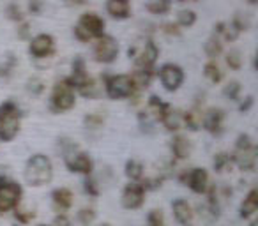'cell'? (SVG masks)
<instances>
[{
  "label": "cell",
  "mask_w": 258,
  "mask_h": 226,
  "mask_svg": "<svg viewBox=\"0 0 258 226\" xmlns=\"http://www.w3.org/2000/svg\"><path fill=\"white\" fill-rule=\"evenodd\" d=\"M53 168L51 161L43 154H36L27 161L25 166V179L30 186H43L51 180Z\"/></svg>",
  "instance_id": "6da1fadb"
},
{
  "label": "cell",
  "mask_w": 258,
  "mask_h": 226,
  "mask_svg": "<svg viewBox=\"0 0 258 226\" xmlns=\"http://www.w3.org/2000/svg\"><path fill=\"white\" fill-rule=\"evenodd\" d=\"M20 108L15 103L8 101L0 106V140L11 141L20 131Z\"/></svg>",
  "instance_id": "7a4b0ae2"
},
{
  "label": "cell",
  "mask_w": 258,
  "mask_h": 226,
  "mask_svg": "<svg viewBox=\"0 0 258 226\" xmlns=\"http://www.w3.org/2000/svg\"><path fill=\"white\" fill-rule=\"evenodd\" d=\"M104 34V20L96 13H85L80 16L78 23L75 27V36L80 41H90L97 39Z\"/></svg>",
  "instance_id": "3957f363"
},
{
  "label": "cell",
  "mask_w": 258,
  "mask_h": 226,
  "mask_svg": "<svg viewBox=\"0 0 258 226\" xmlns=\"http://www.w3.org/2000/svg\"><path fill=\"white\" fill-rule=\"evenodd\" d=\"M129 58H133L137 67L140 69H152L156 58L159 55V50L156 46V43L152 39H145V41H138L133 46L127 50Z\"/></svg>",
  "instance_id": "277c9868"
},
{
  "label": "cell",
  "mask_w": 258,
  "mask_h": 226,
  "mask_svg": "<svg viewBox=\"0 0 258 226\" xmlns=\"http://www.w3.org/2000/svg\"><path fill=\"white\" fill-rule=\"evenodd\" d=\"M233 161L240 170H253L254 165H256V148H254L253 141L247 134H240L239 140H237Z\"/></svg>",
  "instance_id": "5b68a950"
},
{
  "label": "cell",
  "mask_w": 258,
  "mask_h": 226,
  "mask_svg": "<svg viewBox=\"0 0 258 226\" xmlns=\"http://www.w3.org/2000/svg\"><path fill=\"white\" fill-rule=\"evenodd\" d=\"M75 106V87L69 80H62L55 85L51 94V108L55 111H66Z\"/></svg>",
  "instance_id": "8992f818"
},
{
  "label": "cell",
  "mask_w": 258,
  "mask_h": 226,
  "mask_svg": "<svg viewBox=\"0 0 258 226\" xmlns=\"http://www.w3.org/2000/svg\"><path fill=\"white\" fill-rule=\"evenodd\" d=\"M135 90V83L131 76L118 74L110 76L106 80V94L111 99H122V97H129Z\"/></svg>",
  "instance_id": "52a82bcc"
},
{
  "label": "cell",
  "mask_w": 258,
  "mask_h": 226,
  "mask_svg": "<svg viewBox=\"0 0 258 226\" xmlns=\"http://www.w3.org/2000/svg\"><path fill=\"white\" fill-rule=\"evenodd\" d=\"M118 55V44L113 37L110 36H101L97 37L96 44H94V57L97 62H103V64H110L117 58Z\"/></svg>",
  "instance_id": "ba28073f"
},
{
  "label": "cell",
  "mask_w": 258,
  "mask_h": 226,
  "mask_svg": "<svg viewBox=\"0 0 258 226\" xmlns=\"http://www.w3.org/2000/svg\"><path fill=\"white\" fill-rule=\"evenodd\" d=\"M22 196V187L11 180L0 182V212H8L15 208Z\"/></svg>",
  "instance_id": "9c48e42d"
},
{
  "label": "cell",
  "mask_w": 258,
  "mask_h": 226,
  "mask_svg": "<svg viewBox=\"0 0 258 226\" xmlns=\"http://www.w3.org/2000/svg\"><path fill=\"white\" fill-rule=\"evenodd\" d=\"M159 78L166 90H177L184 82V72L179 65L175 64H165L159 69Z\"/></svg>",
  "instance_id": "30bf717a"
},
{
  "label": "cell",
  "mask_w": 258,
  "mask_h": 226,
  "mask_svg": "<svg viewBox=\"0 0 258 226\" xmlns=\"http://www.w3.org/2000/svg\"><path fill=\"white\" fill-rule=\"evenodd\" d=\"M29 51L32 57L36 58H44L48 55H51L55 51V41L50 34H39L36 36L29 44Z\"/></svg>",
  "instance_id": "8fae6325"
},
{
  "label": "cell",
  "mask_w": 258,
  "mask_h": 226,
  "mask_svg": "<svg viewBox=\"0 0 258 226\" xmlns=\"http://www.w3.org/2000/svg\"><path fill=\"white\" fill-rule=\"evenodd\" d=\"M145 200V187L137 182H131L125 186L124 193H122V205L125 208H138L144 205Z\"/></svg>",
  "instance_id": "7c38bea8"
},
{
  "label": "cell",
  "mask_w": 258,
  "mask_h": 226,
  "mask_svg": "<svg viewBox=\"0 0 258 226\" xmlns=\"http://www.w3.org/2000/svg\"><path fill=\"white\" fill-rule=\"evenodd\" d=\"M66 165L71 172H76V173H90L92 172V161L90 158L85 154V152H80L76 150H71L66 154Z\"/></svg>",
  "instance_id": "4fadbf2b"
},
{
  "label": "cell",
  "mask_w": 258,
  "mask_h": 226,
  "mask_svg": "<svg viewBox=\"0 0 258 226\" xmlns=\"http://www.w3.org/2000/svg\"><path fill=\"white\" fill-rule=\"evenodd\" d=\"M207 180H209V177L204 168H193L184 177L186 186H189V189H193L195 193H204V191L207 189Z\"/></svg>",
  "instance_id": "5bb4252c"
},
{
  "label": "cell",
  "mask_w": 258,
  "mask_h": 226,
  "mask_svg": "<svg viewBox=\"0 0 258 226\" xmlns=\"http://www.w3.org/2000/svg\"><path fill=\"white\" fill-rule=\"evenodd\" d=\"M173 214H175V219L180 222L182 226H191L195 221V212L191 208V205L187 203L186 200L179 198V200L173 201Z\"/></svg>",
  "instance_id": "9a60e30c"
},
{
  "label": "cell",
  "mask_w": 258,
  "mask_h": 226,
  "mask_svg": "<svg viewBox=\"0 0 258 226\" xmlns=\"http://www.w3.org/2000/svg\"><path fill=\"white\" fill-rule=\"evenodd\" d=\"M106 13L115 20L131 16V0H106Z\"/></svg>",
  "instance_id": "2e32d148"
},
{
  "label": "cell",
  "mask_w": 258,
  "mask_h": 226,
  "mask_svg": "<svg viewBox=\"0 0 258 226\" xmlns=\"http://www.w3.org/2000/svg\"><path fill=\"white\" fill-rule=\"evenodd\" d=\"M158 119L161 120L163 124H165V127L168 131H175L180 127V115L179 111L173 110L170 104H163L161 110H159V115Z\"/></svg>",
  "instance_id": "e0dca14e"
},
{
  "label": "cell",
  "mask_w": 258,
  "mask_h": 226,
  "mask_svg": "<svg viewBox=\"0 0 258 226\" xmlns=\"http://www.w3.org/2000/svg\"><path fill=\"white\" fill-rule=\"evenodd\" d=\"M223 119H225V113H223L221 110H216V108L211 110L207 115H205V120H204L205 129L212 134H219L223 131Z\"/></svg>",
  "instance_id": "ac0fdd59"
},
{
  "label": "cell",
  "mask_w": 258,
  "mask_h": 226,
  "mask_svg": "<svg viewBox=\"0 0 258 226\" xmlns=\"http://www.w3.org/2000/svg\"><path fill=\"white\" fill-rule=\"evenodd\" d=\"M256 208H258V191L253 189L246 196V200L242 201V205H240V217L244 219L251 217L256 212Z\"/></svg>",
  "instance_id": "d6986e66"
},
{
  "label": "cell",
  "mask_w": 258,
  "mask_h": 226,
  "mask_svg": "<svg viewBox=\"0 0 258 226\" xmlns=\"http://www.w3.org/2000/svg\"><path fill=\"white\" fill-rule=\"evenodd\" d=\"M51 196H53L55 207L60 208V210H66V208H69L73 205V193L69 189H66V187L55 189Z\"/></svg>",
  "instance_id": "ffe728a7"
},
{
  "label": "cell",
  "mask_w": 258,
  "mask_h": 226,
  "mask_svg": "<svg viewBox=\"0 0 258 226\" xmlns=\"http://www.w3.org/2000/svg\"><path fill=\"white\" fill-rule=\"evenodd\" d=\"M172 150L177 159H186L191 152V145L184 136H177V138H173V141H172Z\"/></svg>",
  "instance_id": "44dd1931"
},
{
  "label": "cell",
  "mask_w": 258,
  "mask_h": 226,
  "mask_svg": "<svg viewBox=\"0 0 258 226\" xmlns=\"http://www.w3.org/2000/svg\"><path fill=\"white\" fill-rule=\"evenodd\" d=\"M89 78L85 72V62H83L82 57H76L75 60H73V87H78L82 82H85V80Z\"/></svg>",
  "instance_id": "7402d4cb"
},
{
  "label": "cell",
  "mask_w": 258,
  "mask_h": 226,
  "mask_svg": "<svg viewBox=\"0 0 258 226\" xmlns=\"http://www.w3.org/2000/svg\"><path fill=\"white\" fill-rule=\"evenodd\" d=\"M145 9L152 15H166L172 9V0H149Z\"/></svg>",
  "instance_id": "603a6c76"
},
{
  "label": "cell",
  "mask_w": 258,
  "mask_h": 226,
  "mask_svg": "<svg viewBox=\"0 0 258 226\" xmlns=\"http://www.w3.org/2000/svg\"><path fill=\"white\" fill-rule=\"evenodd\" d=\"M177 23H179L180 27L189 29V27H193L195 23H197V13L191 11V9H182V11H179V15H177Z\"/></svg>",
  "instance_id": "cb8c5ba5"
},
{
  "label": "cell",
  "mask_w": 258,
  "mask_h": 226,
  "mask_svg": "<svg viewBox=\"0 0 258 226\" xmlns=\"http://www.w3.org/2000/svg\"><path fill=\"white\" fill-rule=\"evenodd\" d=\"M125 175L131 180L142 179V175H144V166H142V163L135 161V159L127 161V165H125Z\"/></svg>",
  "instance_id": "d4e9b609"
},
{
  "label": "cell",
  "mask_w": 258,
  "mask_h": 226,
  "mask_svg": "<svg viewBox=\"0 0 258 226\" xmlns=\"http://www.w3.org/2000/svg\"><path fill=\"white\" fill-rule=\"evenodd\" d=\"M152 78V71L151 69H140L137 67V72L133 74V83L138 87H149Z\"/></svg>",
  "instance_id": "484cf974"
},
{
  "label": "cell",
  "mask_w": 258,
  "mask_h": 226,
  "mask_svg": "<svg viewBox=\"0 0 258 226\" xmlns=\"http://www.w3.org/2000/svg\"><path fill=\"white\" fill-rule=\"evenodd\" d=\"M223 46H221V41L218 39V36H212L211 39L205 43V53H207V57L214 58L218 57L219 53H221Z\"/></svg>",
  "instance_id": "4316f807"
},
{
  "label": "cell",
  "mask_w": 258,
  "mask_h": 226,
  "mask_svg": "<svg viewBox=\"0 0 258 226\" xmlns=\"http://www.w3.org/2000/svg\"><path fill=\"white\" fill-rule=\"evenodd\" d=\"M204 69H205V76H207L212 83L221 82L223 72H221V69H219V65L216 64V62H209V64H205Z\"/></svg>",
  "instance_id": "83f0119b"
},
{
  "label": "cell",
  "mask_w": 258,
  "mask_h": 226,
  "mask_svg": "<svg viewBox=\"0 0 258 226\" xmlns=\"http://www.w3.org/2000/svg\"><path fill=\"white\" fill-rule=\"evenodd\" d=\"M233 27H235L239 32H242V30H247L249 29V25H251V22H249V16H246V15H242V13H237L235 16H233V20L232 22Z\"/></svg>",
  "instance_id": "f1b7e54d"
},
{
  "label": "cell",
  "mask_w": 258,
  "mask_h": 226,
  "mask_svg": "<svg viewBox=\"0 0 258 226\" xmlns=\"http://www.w3.org/2000/svg\"><path fill=\"white\" fill-rule=\"evenodd\" d=\"M78 90L85 97H94V96H96V83H94L92 78H87L85 82H82L78 85Z\"/></svg>",
  "instance_id": "f546056e"
},
{
  "label": "cell",
  "mask_w": 258,
  "mask_h": 226,
  "mask_svg": "<svg viewBox=\"0 0 258 226\" xmlns=\"http://www.w3.org/2000/svg\"><path fill=\"white\" fill-rule=\"evenodd\" d=\"M147 226H165V217H163V212L158 210V208H154V210L149 212Z\"/></svg>",
  "instance_id": "4dcf8cb0"
},
{
  "label": "cell",
  "mask_w": 258,
  "mask_h": 226,
  "mask_svg": "<svg viewBox=\"0 0 258 226\" xmlns=\"http://www.w3.org/2000/svg\"><path fill=\"white\" fill-rule=\"evenodd\" d=\"M226 64L230 65L232 69H239L242 65V57L237 50H232L226 53Z\"/></svg>",
  "instance_id": "1f68e13d"
},
{
  "label": "cell",
  "mask_w": 258,
  "mask_h": 226,
  "mask_svg": "<svg viewBox=\"0 0 258 226\" xmlns=\"http://www.w3.org/2000/svg\"><path fill=\"white\" fill-rule=\"evenodd\" d=\"M6 13H8L9 20H15V22H22L23 20L22 9H20L18 4H9L8 9H6Z\"/></svg>",
  "instance_id": "d6a6232c"
},
{
  "label": "cell",
  "mask_w": 258,
  "mask_h": 226,
  "mask_svg": "<svg viewBox=\"0 0 258 226\" xmlns=\"http://www.w3.org/2000/svg\"><path fill=\"white\" fill-rule=\"evenodd\" d=\"M96 217V212L92 208H83V210L78 212V219L82 221V224H90Z\"/></svg>",
  "instance_id": "836d02e7"
},
{
  "label": "cell",
  "mask_w": 258,
  "mask_h": 226,
  "mask_svg": "<svg viewBox=\"0 0 258 226\" xmlns=\"http://www.w3.org/2000/svg\"><path fill=\"white\" fill-rule=\"evenodd\" d=\"M230 163V158L228 154H218L214 158V170L216 172H223L226 168V165Z\"/></svg>",
  "instance_id": "e575fe53"
},
{
  "label": "cell",
  "mask_w": 258,
  "mask_h": 226,
  "mask_svg": "<svg viewBox=\"0 0 258 226\" xmlns=\"http://www.w3.org/2000/svg\"><path fill=\"white\" fill-rule=\"evenodd\" d=\"M186 124H187L189 129L197 131L198 126H200V115H197L195 111H187L186 113Z\"/></svg>",
  "instance_id": "d590c367"
},
{
  "label": "cell",
  "mask_w": 258,
  "mask_h": 226,
  "mask_svg": "<svg viewBox=\"0 0 258 226\" xmlns=\"http://www.w3.org/2000/svg\"><path fill=\"white\" fill-rule=\"evenodd\" d=\"M240 92V85L237 82H232L228 87L225 89V96L230 97V99H237V96H239Z\"/></svg>",
  "instance_id": "8d00e7d4"
},
{
  "label": "cell",
  "mask_w": 258,
  "mask_h": 226,
  "mask_svg": "<svg viewBox=\"0 0 258 226\" xmlns=\"http://www.w3.org/2000/svg\"><path fill=\"white\" fill-rule=\"evenodd\" d=\"M44 8V0H30L29 2V11L32 15H39Z\"/></svg>",
  "instance_id": "74e56055"
},
{
  "label": "cell",
  "mask_w": 258,
  "mask_h": 226,
  "mask_svg": "<svg viewBox=\"0 0 258 226\" xmlns=\"http://www.w3.org/2000/svg\"><path fill=\"white\" fill-rule=\"evenodd\" d=\"M16 219H22L23 222H29L30 219H34V212L23 210V208H18V210H16Z\"/></svg>",
  "instance_id": "f35d334b"
},
{
  "label": "cell",
  "mask_w": 258,
  "mask_h": 226,
  "mask_svg": "<svg viewBox=\"0 0 258 226\" xmlns=\"http://www.w3.org/2000/svg\"><path fill=\"white\" fill-rule=\"evenodd\" d=\"M163 32H166V34H170V36H180V30L177 29V25H173V23H165L163 25Z\"/></svg>",
  "instance_id": "ab89813d"
},
{
  "label": "cell",
  "mask_w": 258,
  "mask_h": 226,
  "mask_svg": "<svg viewBox=\"0 0 258 226\" xmlns=\"http://www.w3.org/2000/svg\"><path fill=\"white\" fill-rule=\"evenodd\" d=\"M53 226H71V222H69V219L66 217L64 214H60V215H57V217H55Z\"/></svg>",
  "instance_id": "60d3db41"
},
{
  "label": "cell",
  "mask_w": 258,
  "mask_h": 226,
  "mask_svg": "<svg viewBox=\"0 0 258 226\" xmlns=\"http://www.w3.org/2000/svg\"><path fill=\"white\" fill-rule=\"evenodd\" d=\"M85 191H87V193H90V194H94V196L97 194V189L94 187L92 180H87V182H85Z\"/></svg>",
  "instance_id": "b9f144b4"
},
{
  "label": "cell",
  "mask_w": 258,
  "mask_h": 226,
  "mask_svg": "<svg viewBox=\"0 0 258 226\" xmlns=\"http://www.w3.org/2000/svg\"><path fill=\"white\" fill-rule=\"evenodd\" d=\"M66 4L68 6H82V4H85V0H66Z\"/></svg>",
  "instance_id": "7bdbcfd3"
},
{
  "label": "cell",
  "mask_w": 258,
  "mask_h": 226,
  "mask_svg": "<svg viewBox=\"0 0 258 226\" xmlns=\"http://www.w3.org/2000/svg\"><path fill=\"white\" fill-rule=\"evenodd\" d=\"M251 104H253V97H247V101H246V104H242V106H240V110L242 111H246L247 108L251 106Z\"/></svg>",
  "instance_id": "ee69618b"
},
{
  "label": "cell",
  "mask_w": 258,
  "mask_h": 226,
  "mask_svg": "<svg viewBox=\"0 0 258 226\" xmlns=\"http://www.w3.org/2000/svg\"><path fill=\"white\" fill-rule=\"evenodd\" d=\"M27 34H29V25H27V23H23L22 34H20V37H27Z\"/></svg>",
  "instance_id": "f6af8a7d"
},
{
  "label": "cell",
  "mask_w": 258,
  "mask_h": 226,
  "mask_svg": "<svg viewBox=\"0 0 258 226\" xmlns=\"http://www.w3.org/2000/svg\"><path fill=\"white\" fill-rule=\"evenodd\" d=\"M177 2H180V4H186V2H198V0H177Z\"/></svg>",
  "instance_id": "bcb514c9"
},
{
  "label": "cell",
  "mask_w": 258,
  "mask_h": 226,
  "mask_svg": "<svg viewBox=\"0 0 258 226\" xmlns=\"http://www.w3.org/2000/svg\"><path fill=\"white\" fill-rule=\"evenodd\" d=\"M4 180V172H2V168H0V182Z\"/></svg>",
  "instance_id": "7dc6e473"
},
{
  "label": "cell",
  "mask_w": 258,
  "mask_h": 226,
  "mask_svg": "<svg viewBox=\"0 0 258 226\" xmlns=\"http://www.w3.org/2000/svg\"><path fill=\"white\" fill-rule=\"evenodd\" d=\"M247 2H249V4H253V6H254V4H256V2H258V0H247Z\"/></svg>",
  "instance_id": "c3c4849f"
},
{
  "label": "cell",
  "mask_w": 258,
  "mask_h": 226,
  "mask_svg": "<svg viewBox=\"0 0 258 226\" xmlns=\"http://www.w3.org/2000/svg\"><path fill=\"white\" fill-rule=\"evenodd\" d=\"M251 226H256V222H253V224H251Z\"/></svg>",
  "instance_id": "681fc988"
},
{
  "label": "cell",
  "mask_w": 258,
  "mask_h": 226,
  "mask_svg": "<svg viewBox=\"0 0 258 226\" xmlns=\"http://www.w3.org/2000/svg\"><path fill=\"white\" fill-rule=\"evenodd\" d=\"M101 226H110V224H101Z\"/></svg>",
  "instance_id": "f907efd6"
}]
</instances>
